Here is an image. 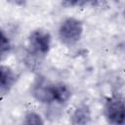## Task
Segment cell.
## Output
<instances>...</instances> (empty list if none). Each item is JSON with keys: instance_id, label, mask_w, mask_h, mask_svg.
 <instances>
[{"instance_id": "obj_1", "label": "cell", "mask_w": 125, "mask_h": 125, "mask_svg": "<svg viewBox=\"0 0 125 125\" xmlns=\"http://www.w3.org/2000/svg\"><path fill=\"white\" fill-rule=\"evenodd\" d=\"M84 25L83 22L73 17L64 19L58 29L60 41L66 46H72L78 43L83 35Z\"/></svg>"}, {"instance_id": "obj_2", "label": "cell", "mask_w": 125, "mask_h": 125, "mask_svg": "<svg viewBox=\"0 0 125 125\" xmlns=\"http://www.w3.org/2000/svg\"><path fill=\"white\" fill-rule=\"evenodd\" d=\"M52 45V36L50 32L43 28L32 30L27 38V48L29 55L35 58H44L50 52Z\"/></svg>"}, {"instance_id": "obj_3", "label": "cell", "mask_w": 125, "mask_h": 125, "mask_svg": "<svg viewBox=\"0 0 125 125\" xmlns=\"http://www.w3.org/2000/svg\"><path fill=\"white\" fill-rule=\"evenodd\" d=\"M104 115L110 124H125V100L116 96L109 98L104 105Z\"/></svg>"}, {"instance_id": "obj_4", "label": "cell", "mask_w": 125, "mask_h": 125, "mask_svg": "<svg viewBox=\"0 0 125 125\" xmlns=\"http://www.w3.org/2000/svg\"><path fill=\"white\" fill-rule=\"evenodd\" d=\"M52 83L43 76H38L35 78L31 84L30 93L31 96L39 103L44 104H53L52 100Z\"/></svg>"}, {"instance_id": "obj_5", "label": "cell", "mask_w": 125, "mask_h": 125, "mask_svg": "<svg viewBox=\"0 0 125 125\" xmlns=\"http://www.w3.org/2000/svg\"><path fill=\"white\" fill-rule=\"evenodd\" d=\"M18 75L12 67L2 64L0 67V92L2 96L7 95L17 83Z\"/></svg>"}, {"instance_id": "obj_6", "label": "cell", "mask_w": 125, "mask_h": 125, "mask_svg": "<svg viewBox=\"0 0 125 125\" xmlns=\"http://www.w3.org/2000/svg\"><path fill=\"white\" fill-rule=\"evenodd\" d=\"M52 100L53 103L58 104H66L71 98V90L63 82H56L52 83Z\"/></svg>"}, {"instance_id": "obj_7", "label": "cell", "mask_w": 125, "mask_h": 125, "mask_svg": "<svg viewBox=\"0 0 125 125\" xmlns=\"http://www.w3.org/2000/svg\"><path fill=\"white\" fill-rule=\"evenodd\" d=\"M91 122V110L88 104L77 105L70 115V123L73 125H85Z\"/></svg>"}, {"instance_id": "obj_8", "label": "cell", "mask_w": 125, "mask_h": 125, "mask_svg": "<svg viewBox=\"0 0 125 125\" xmlns=\"http://www.w3.org/2000/svg\"><path fill=\"white\" fill-rule=\"evenodd\" d=\"M23 123L28 125H42L44 124V120L39 113L35 111H27L24 114Z\"/></svg>"}, {"instance_id": "obj_9", "label": "cell", "mask_w": 125, "mask_h": 125, "mask_svg": "<svg viewBox=\"0 0 125 125\" xmlns=\"http://www.w3.org/2000/svg\"><path fill=\"white\" fill-rule=\"evenodd\" d=\"M12 48L13 47H12L11 39L5 33V31L2 30L1 31V56H2V59H4L5 56L10 54Z\"/></svg>"}, {"instance_id": "obj_10", "label": "cell", "mask_w": 125, "mask_h": 125, "mask_svg": "<svg viewBox=\"0 0 125 125\" xmlns=\"http://www.w3.org/2000/svg\"><path fill=\"white\" fill-rule=\"evenodd\" d=\"M91 2H93V0H62L61 4L64 8H74V7H82Z\"/></svg>"}, {"instance_id": "obj_11", "label": "cell", "mask_w": 125, "mask_h": 125, "mask_svg": "<svg viewBox=\"0 0 125 125\" xmlns=\"http://www.w3.org/2000/svg\"><path fill=\"white\" fill-rule=\"evenodd\" d=\"M11 4L16 5V6H24L26 0H8Z\"/></svg>"}, {"instance_id": "obj_12", "label": "cell", "mask_w": 125, "mask_h": 125, "mask_svg": "<svg viewBox=\"0 0 125 125\" xmlns=\"http://www.w3.org/2000/svg\"><path fill=\"white\" fill-rule=\"evenodd\" d=\"M123 16H124V18H125V6H124V10H123Z\"/></svg>"}]
</instances>
